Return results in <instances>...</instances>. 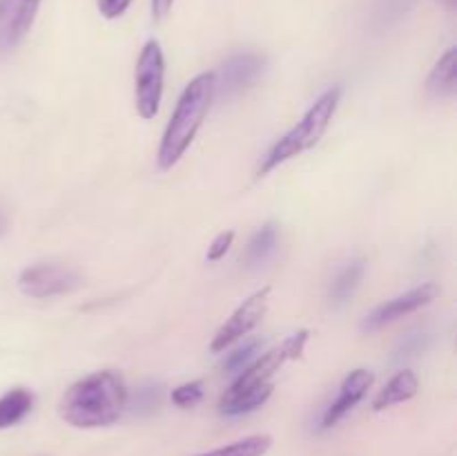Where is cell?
I'll list each match as a JSON object with an SVG mask.
<instances>
[{
	"label": "cell",
	"mask_w": 457,
	"mask_h": 456,
	"mask_svg": "<svg viewBox=\"0 0 457 456\" xmlns=\"http://www.w3.org/2000/svg\"><path fill=\"white\" fill-rule=\"evenodd\" d=\"M96 4L103 18H107V21H116V18H120L125 12H128L132 0H96Z\"/></svg>",
	"instance_id": "24"
},
{
	"label": "cell",
	"mask_w": 457,
	"mask_h": 456,
	"mask_svg": "<svg viewBox=\"0 0 457 456\" xmlns=\"http://www.w3.org/2000/svg\"><path fill=\"white\" fill-rule=\"evenodd\" d=\"M375 376L369 369H353L346 378L339 384V392L335 396V401L326 407L324 416H321L320 429H330L348 414V411L355 410L361 401L366 398L369 389L373 387Z\"/></svg>",
	"instance_id": "10"
},
{
	"label": "cell",
	"mask_w": 457,
	"mask_h": 456,
	"mask_svg": "<svg viewBox=\"0 0 457 456\" xmlns=\"http://www.w3.org/2000/svg\"><path fill=\"white\" fill-rule=\"evenodd\" d=\"M266 67V58L257 52H239L232 54L226 63H223L221 72H214L217 76V92L221 89L226 97L244 92L253 83H257L259 76L263 74Z\"/></svg>",
	"instance_id": "11"
},
{
	"label": "cell",
	"mask_w": 457,
	"mask_h": 456,
	"mask_svg": "<svg viewBox=\"0 0 457 456\" xmlns=\"http://www.w3.org/2000/svg\"><path fill=\"white\" fill-rule=\"evenodd\" d=\"M272 445V438L268 434H254V436H245L241 441L230 443V445L217 447L212 452H205L199 456H263Z\"/></svg>",
	"instance_id": "17"
},
{
	"label": "cell",
	"mask_w": 457,
	"mask_h": 456,
	"mask_svg": "<svg viewBox=\"0 0 457 456\" xmlns=\"http://www.w3.org/2000/svg\"><path fill=\"white\" fill-rule=\"evenodd\" d=\"M165 56L159 40H147L143 45L134 72V106L141 119L150 121L159 114L163 101Z\"/></svg>",
	"instance_id": "5"
},
{
	"label": "cell",
	"mask_w": 457,
	"mask_h": 456,
	"mask_svg": "<svg viewBox=\"0 0 457 456\" xmlns=\"http://www.w3.org/2000/svg\"><path fill=\"white\" fill-rule=\"evenodd\" d=\"M277 241H279V226L275 222H268L250 237L248 249H245V264L250 268H257L266 264L277 250Z\"/></svg>",
	"instance_id": "15"
},
{
	"label": "cell",
	"mask_w": 457,
	"mask_h": 456,
	"mask_svg": "<svg viewBox=\"0 0 457 456\" xmlns=\"http://www.w3.org/2000/svg\"><path fill=\"white\" fill-rule=\"evenodd\" d=\"M83 286V275L74 266L62 262H38L27 266L18 275V289L34 300L58 298L74 293Z\"/></svg>",
	"instance_id": "6"
},
{
	"label": "cell",
	"mask_w": 457,
	"mask_h": 456,
	"mask_svg": "<svg viewBox=\"0 0 457 456\" xmlns=\"http://www.w3.org/2000/svg\"><path fill=\"white\" fill-rule=\"evenodd\" d=\"M129 405L123 376L105 369L76 380L58 402V414L76 429L114 425Z\"/></svg>",
	"instance_id": "1"
},
{
	"label": "cell",
	"mask_w": 457,
	"mask_h": 456,
	"mask_svg": "<svg viewBox=\"0 0 457 456\" xmlns=\"http://www.w3.org/2000/svg\"><path fill=\"white\" fill-rule=\"evenodd\" d=\"M174 3H177V0H150L152 16H154V21H163V18L172 12Z\"/></svg>",
	"instance_id": "25"
},
{
	"label": "cell",
	"mask_w": 457,
	"mask_h": 456,
	"mask_svg": "<svg viewBox=\"0 0 457 456\" xmlns=\"http://www.w3.org/2000/svg\"><path fill=\"white\" fill-rule=\"evenodd\" d=\"M235 231H223L219 232L217 237H214L212 241H210L208 246V253H205V259L208 262H221L223 258H226L228 253H230L232 244H235Z\"/></svg>",
	"instance_id": "23"
},
{
	"label": "cell",
	"mask_w": 457,
	"mask_h": 456,
	"mask_svg": "<svg viewBox=\"0 0 457 456\" xmlns=\"http://www.w3.org/2000/svg\"><path fill=\"white\" fill-rule=\"evenodd\" d=\"M420 392V378L415 371L411 369H402L379 389V393L375 396L373 401V410L375 411H384L388 407L402 405V402L411 401V398L418 396Z\"/></svg>",
	"instance_id": "12"
},
{
	"label": "cell",
	"mask_w": 457,
	"mask_h": 456,
	"mask_svg": "<svg viewBox=\"0 0 457 456\" xmlns=\"http://www.w3.org/2000/svg\"><path fill=\"white\" fill-rule=\"evenodd\" d=\"M9 231V217L3 208H0V240L4 237V232Z\"/></svg>",
	"instance_id": "26"
},
{
	"label": "cell",
	"mask_w": 457,
	"mask_h": 456,
	"mask_svg": "<svg viewBox=\"0 0 457 456\" xmlns=\"http://www.w3.org/2000/svg\"><path fill=\"white\" fill-rule=\"evenodd\" d=\"M364 273H366L364 259H353V262H348L346 266L339 271V275L335 277L328 291V298L330 302H333V307H342V304H346L348 300L355 295V291L360 289L361 280H364Z\"/></svg>",
	"instance_id": "14"
},
{
	"label": "cell",
	"mask_w": 457,
	"mask_h": 456,
	"mask_svg": "<svg viewBox=\"0 0 457 456\" xmlns=\"http://www.w3.org/2000/svg\"><path fill=\"white\" fill-rule=\"evenodd\" d=\"M201 398H204V383L201 380H190V383H183L177 389H172V402L181 410L199 405Z\"/></svg>",
	"instance_id": "21"
},
{
	"label": "cell",
	"mask_w": 457,
	"mask_h": 456,
	"mask_svg": "<svg viewBox=\"0 0 457 456\" xmlns=\"http://www.w3.org/2000/svg\"><path fill=\"white\" fill-rule=\"evenodd\" d=\"M339 101H342V88H339V85H333V88L326 89V92L308 107V112L302 116V121H299L293 130H288L279 141L272 143V148L266 152L262 164H259V177H266L272 170L284 165L286 161L295 159V156L303 155L306 150L315 148L317 143H320V139L326 134V130H328L330 121H333L335 112H337L339 107Z\"/></svg>",
	"instance_id": "4"
},
{
	"label": "cell",
	"mask_w": 457,
	"mask_h": 456,
	"mask_svg": "<svg viewBox=\"0 0 457 456\" xmlns=\"http://www.w3.org/2000/svg\"><path fill=\"white\" fill-rule=\"evenodd\" d=\"M214 97H217V76H214V72H204V74L195 76L183 88L172 116L165 125L163 137H161L159 152H156V161H159L161 170L174 168L181 161V156L190 150L205 116H208Z\"/></svg>",
	"instance_id": "3"
},
{
	"label": "cell",
	"mask_w": 457,
	"mask_h": 456,
	"mask_svg": "<svg viewBox=\"0 0 457 456\" xmlns=\"http://www.w3.org/2000/svg\"><path fill=\"white\" fill-rule=\"evenodd\" d=\"M268 298H270V286H263V289L254 291L248 300H244V302L232 311V316L219 326L212 342H210V351L223 353L235 342L244 340L245 335L263 320V316H266Z\"/></svg>",
	"instance_id": "7"
},
{
	"label": "cell",
	"mask_w": 457,
	"mask_h": 456,
	"mask_svg": "<svg viewBox=\"0 0 457 456\" xmlns=\"http://www.w3.org/2000/svg\"><path fill=\"white\" fill-rule=\"evenodd\" d=\"M34 407V393L25 387L9 389L4 396H0V429L13 427L21 423Z\"/></svg>",
	"instance_id": "16"
},
{
	"label": "cell",
	"mask_w": 457,
	"mask_h": 456,
	"mask_svg": "<svg viewBox=\"0 0 457 456\" xmlns=\"http://www.w3.org/2000/svg\"><path fill=\"white\" fill-rule=\"evenodd\" d=\"M428 344H431V334H428L427 329H422V326H420V329H411L409 334L402 335V340L397 342L393 360H404V358L418 356V353H422Z\"/></svg>",
	"instance_id": "19"
},
{
	"label": "cell",
	"mask_w": 457,
	"mask_h": 456,
	"mask_svg": "<svg viewBox=\"0 0 457 456\" xmlns=\"http://www.w3.org/2000/svg\"><path fill=\"white\" fill-rule=\"evenodd\" d=\"M437 3H440L442 7L449 9V12H455V7H457V0H437Z\"/></svg>",
	"instance_id": "27"
},
{
	"label": "cell",
	"mask_w": 457,
	"mask_h": 456,
	"mask_svg": "<svg viewBox=\"0 0 457 456\" xmlns=\"http://www.w3.org/2000/svg\"><path fill=\"white\" fill-rule=\"evenodd\" d=\"M161 396H163V387H161V384H141V387L137 389V393L132 396V410L137 411V414H150V411H154L156 407L161 405Z\"/></svg>",
	"instance_id": "20"
},
{
	"label": "cell",
	"mask_w": 457,
	"mask_h": 456,
	"mask_svg": "<svg viewBox=\"0 0 457 456\" xmlns=\"http://www.w3.org/2000/svg\"><path fill=\"white\" fill-rule=\"evenodd\" d=\"M427 92L431 98L445 101L453 98L457 92V47L446 49L440 61L433 65L431 74L427 79Z\"/></svg>",
	"instance_id": "13"
},
{
	"label": "cell",
	"mask_w": 457,
	"mask_h": 456,
	"mask_svg": "<svg viewBox=\"0 0 457 456\" xmlns=\"http://www.w3.org/2000/svg\"><path fill=\"white\" fill-rule=\"evenodd\" d=\"M437 295H440V286H437L436 282H424V284L415 286V289L406 291V293L397 295V298L375 307L373 311L361 320V331H364V334H375V331L384 329V326L393 325V322L402 320V317L424 308L427 304H431Z\"/></svg>",
	"instance_id": "8"
},
{
	"label": "cell",
	"mask_w": 457,
	"mask_h": 456,
	"mask_svg": "<svg viewBox=\"0 0 457 456\" xmlns=\"http://www.w3.org/2000/svg\"><path fill=\"white\" fill-rule=\"evenodd\" d=\"M415 0H378V18L379 22L388 25V22L400 21L402 16H406L411 7H413Z\"/></svg>",
	"instance_id": "22"
},
{
	"label": "cell",
	"mask_w": 457,
	"mask_h": 456,
	"mask_svg": "<svg viewBox=\"0 0 457 456\" xmlns=\"http://www.w3.org/2000/svg\"><path fill=\"white\" fill-rule=\"evenodd\" d=\"M259 351H262V340L259 338L244 340V344H241V347L232 349L230 353H226V360H223V371H226V374H239V371H244L245 367H248L250 362L259 356Z\"/></svg>",
	"instance_id": "18"
},
{
	"label": "cell",
	"mask_w": 457,
	"mask_h": 456,
	"mask_svg": "<svg viewBox=\"0 0 457 456\" xmlns=\"http://www.w3.org/2000/svg\"><path fill=\"white\" fill-rule=\"evenodd\" d=\"M43 0H0V52L18 47L34 27Z\"/></svg>",
	"instance_id": "9"
},
{
	"label": "cell",
	"mask_w": 457,
	"mask_h": 456,
	"mask_svg": "<svg viewBox=\"0 0 457 456\" xmlns=\"http://www.w3.org/2000/svg\"><path fill=\"white\" fill-rule=\"evenodd\" d=\"M308 338H311V331L299 329L297 334L288 335L279 347L259 353L244 371L237 374L235 383L226 389V393L219 401V414L235 418V416L250 414V411L266 405L268 398L275 392L272 378L277 376V371L286 362L302 358Z\"/></svg>",
	"instance_id": "2"
}]
</instances>
